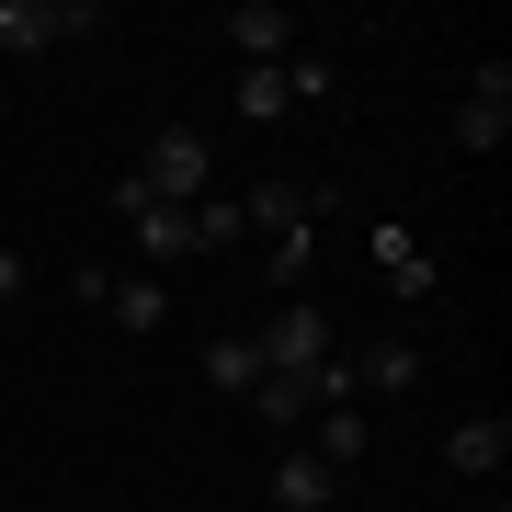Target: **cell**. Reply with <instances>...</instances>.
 <instances>
[{
    "mask_svg": "<svg viewBox=\"0 0 512 512\" xmlns=\"http://www.w3.org/2000/svg\"><path fill=\"white\" fill-rule=\"evenodd\" d=\"M217 194V148H205L194 126H160L137 148V171L114 183V205H205Z\"/></svg>",
    "mask_w": 512,
    "mask_h": 512,
    "instance_id": "cell-1",
    "label": "cell"
},
{
    "mask_svg": "<svg viewBox=\"0 0 512 512\" xmlns=\"http://www.w3.org/2000/svg\"><path fill=\"white\" fill-rule=\"evenodd\" d=\"M92 0H0V57H46L57 35H92Z\"/></svg>",
    "mask_w": 512,
    "mask_h": 512,
    "instance_id": "cell-2",
    "label": "cell"
},
{
    "mask_svg": "<svg viewBox=\"0 0 512 512\" xmlns=\"http://www.w3.org/2000/svg\"><path fill=\"white\" fill-rule=\"evenodd\" d=\"M251 353H262V376H308V365H330V319L319 308H274L251 330Z\"/></svg>",
    "mask_w": 512,
    "mask_h": 512,
    "instance_id": "cell-3",
    "label": "cell"
},
{
    "mask_svg": "<svg viewBox=\"0 0 512 512\" xmlns=\"http://www.w3.org/2000/svg\"><path fill=\"white\" fill-rule=\"evenodd\" d=\"M330 205H342V194H330V183H296V171H285V183H262V194H239V228H262V239H296V228H319Z\"/></svg>",
    "mask_w": 512,
    "mask_h": 512,
    "instance_id": "cell-4",
    "label": "cell"
},
{
    "mask_svg": "<svg viewBox=\"0 0 512 512\" xmlns=\"http://www.w3.org/2000/svg\"><path fill=\"white\" fill-rule=\"evenodd\" d=\"M217 35L239 46V69H285L296 57V12L285 0H239V12H217Z\"/></svg>",
    "mask_w": 512,
    "mask_h": 512,
    "instance_id": "cell-5",
    "label": "cell"
},
{
    "mask_svg": "<svg viewBox=\"0 0 512 512\" xmlns=\"http://www.w3.org/2000/svg\"><path fill=\"white\" fill-rule=\"evenodd\" d=\"M501 137H512V57H490V69L467 80V103H456V148H478V160H490Z\"/></svg>",
    "mask_w": 512,
    "mask_h": 512,
    "instance_id": "cell-6",
    "label": "cell"
},
{
    "mask_svg": "<svg viewBox=\"0 0 512 512\" xmlns=\"http://www.w3.org/2000/svg\"><path fill=\"white\" fill-rule=\"evenodd\" d=\"M114 217H126V239H137L148 262H194L205 251V217H194V205H114Z\"/></svg>",
    "mask_w": 512,
    "mask_h": 512,
    "instance_id": "cell-7",
    "label": "cell"
},
{
    "mask_svg": "<svg viewBox=\"0 0 512 512\" xmlns=\"http://www.w3.org/2000/svg\"><path fill=\"white\" fill-rule=\"evenodd\" d=\"M80 296H103L126 330H160V319H171V285H160V274H126V285H114L103 262H80Z\"/></svg>",
    "mask_w": 512,
    "mask_h": 512,
    "instance_id": "cell-8",
    "label": "cell"
},
{
    "mask_svg": "<svg viewBox=\"0 0 512 512\" xmlns=\"http://www.w3.org/2000/svg\"><path fill=\"white\" fill-rule=\"evenodd\" d=\"M365 251H376V274H387V285H399V296H410V308H421V296H433V285H444V262H433V251H421V239H410L399 217H387V228L365 239Z\"/></svg>",
    "mask_w": 512,
    "mask_h": 512,
    "instance_id": "cell-9",
    "label": "cell"
},
{
    "mask_svg": "<svg viewBox=\"0 0 512 512\" xmlns=\"http://www.w3.org/2000/svg\"><path fill=\"white\" fill-rule=\"evenodd\" d=\"M501 456H512V421L501 410H467L456 433H444V467L456 478H501Z\"/></svg>",
    "mask_w": 512,
    "mask_h": 512,
    "instance_id": "cell-10",
    "label": "cell"
},
{
    "mask_svg": "<svg viewBox=\"0 0 512 512\" xmlns=\"http://www.w3.org/2000/svg\"><path fill=\"white\" fill-rule=\"evenodd\" d=\"M296 444H308V456H319L330 478H342V467H365V444H376V433H365V399H342V410H319V433H296Z\"/></svg>",
    "mask_w": 512,
    "mask_h": 512,
    "instance_id": "cell-11",
    "label": "cell"
},
{
    "mask_svg": "<svg viewBox=\"0 0 512 512\" xmlns=\"http://www.w3.org/2000/svg\"><path fill=\"white\" fill-rule=\"evenodd\" d=\"M239 410H251L262 433H285V444H296V433H308V421H319V399H308V376H262V387H251V399H239Z\"/></svg>",
    "mask_w": 512,
    "mask_h": 512,
    "instance_id": "cell-12",
    "label": "cell"
},
{
    "mask_svg": "<svg viewBox=\"0 0 512 512\" xmlns=\"http://www.w3.org/2000/svg\"><path fill=\"white\" fill-rule=\"evenodd\" d=\"M330 490H342V478H330L308 444H285V456H274V512H330Z\"/></svg>",
    "mask_w": 512,
    "mask_h": 512,
    "instance_id": "cell-13",
    "label": "cell"
},
{
    "mask_svg": "<svg viewBox=\"0 0 512 512\" xmlns=\"http://www.w3.org/2000/svg\"><path fill=\"white\" fill-rule=\"evenodd\" d=\"M205 387H228V399H251V387H262V353H251V330H217V342H205Z\"/></svg>",
    "mask_w": 512,
    "mask_h": 512,
    "instance_id": "cell-14",
    "label": "cell"
},
{
    "mask_svg": "<svg viewBox=\"0 0 512 512\" xmlns=\"http://www.w3.org/2000/svg\"><path fill=\"white\" fill-rule=\"evenodd\" d=\"M228 114H239V126H274V114H296V92H285V69H239V92H228Z\"/></svg>",
    "mask_w": 512,
    "mask_h": 512,
    "instance_id": "cell-15",
    "label": "cell"
},
{
    "mask_svg": "<svg viewBox=\"0 0 512 512\" xmlns=\"http://www.w3.org/2000/svg\"><path fill=\"white\" fill-rule=\"evenodd\" d=\"M353 387H387V399H410V387H421V353H410V342H376V353H353Z\"/></svg>",
    "mask_w": 512,
    "mask_h": 512,
    "instance_id": "cell-16",
    "label": "cell"
},
{
    "mask_svg": "<svg viewBox=\"0 0 512 512\" xmlns=\"http://www.w3.org/2000/svg\"><path fill=\"white\" fill-rule=\"evenodd\" d=\"M308 262H319V228H296V239H262V285H308Z\"/></svg>",
    "mask_w": 512,
    "mask_h": 512,
    "instance_id": "cell-17",
    "label": "cell"
},
{
    "mask_svg": "<svg viewBox=\"0 0 512 512\" xmlns=\"http://www.w3.org/2000/svg\"><path fill=\"white\" fill-rule=\"evenodd\" d=\"M285 92H296V103H342V69H330L319 46H296V57H285Z\"/></svg>",
    "mask_w": 512,
    "mask_h": 512,
    "instance_id": "cell-18",
    "label": "cell"
},
{
    "mask_svg": "<svg viewBox=\"0 0 512 512\" xmlns=\"http://www.w3.org/2000/svg\"><path fill=\"white\" fill-rule=\"evenodd\" d=\"M194 217H205V251H228V239H251V228H239V205H228V194H205Z\"/></svg>",
    "mask_w": 512,
    "mask_h": 512,
    "instance_id": "cell-19",
    "label": "cell"
},
{
    "mask_svg": "<svg viewBox=\"0 0 512 512\" xmlns=\"http://www.w3.org/2000/svg\"><path fill=\"white\" fill-rule=\"evenodd\" d=\"M23 274H35V262H23L12 239H0V308H12V296H23Z\"/></svg>",
    "mask_w": 512,
    "mask_h": 512,
    "instance_id": "cell-20",
    "label": "cell"
}]
</instances>
